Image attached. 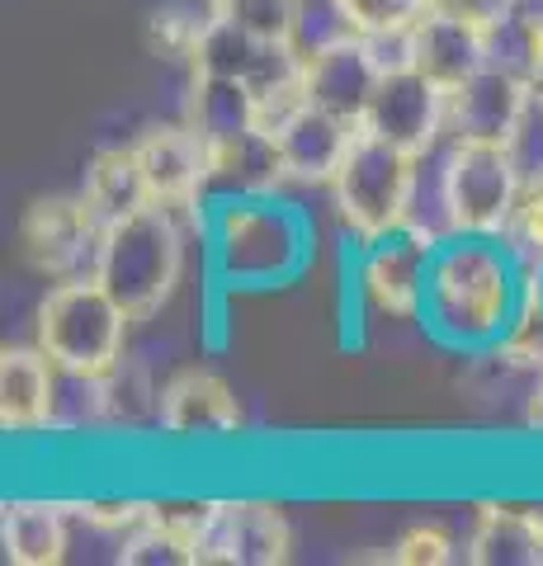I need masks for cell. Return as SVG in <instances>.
I'll use <instances>...</instances> for the list:
<instances>
[{"label":"cell","mask_w":543,"mask_h":566,"mask_svg":"<svg viewBox=\"0 0 543 566\" xmlns=\"http://www.w3.org/2000/svg\"><path fill=\"white\" fill-rule=\"evenodd\" d=\"M524 424H530L534 434H543V374L530 378V397H524Z\"/></svg>","instance_id":"cell-28"},{"label":"cell","mask_w":543,"mask_h":566,"mask_svg":"<svg viewBox=\"0 0 543 566\" xmlns=\"http://www.w3.org/2000/svg\"><path fill=\"white\" fill-rule=\"evenodd\" d=\"M524 0H430V10L435 14H449V20H463V24H478L487 33H497L501 39V29L515 20Z\"/></svg>","instance_id":"cell-27"},{"label":"cell","mask_w":543,"mask_h":566,"mask_svg":"<svg viewBox=\"0 0 543 566\" xmlns=\"http://www.w3.org/2000/svg\"><path fill=\"white\" fill-rule=\"evenodd\" d=\"M227 6V0H203V10H222Z\"/></svg>","instance_id":"cell-29"},{"label":"cell","mask_w":543,"mask_h":566,"mask_svg":"<svg viewBox=\"0 0 543 566\" xmlns=\"http://www.w3.org/2000/svg\"><path fill=\"white\" fill-rule=\"evenodd\" d=\"M208 14L274 43H303L307 0H227L222 10H208Z\"/></svg>","instance_id":"cell-22"},{"label":"cell","mask_w":543,"mask_h":566,"mask_svg":"<svg viewBox=\"0 0 543 566\" xmlns=\"http://www.w3.org/2000/svg\"><path fill=\"white\" fill-rule=\"evenodd\" d=\"M530 293V270L505 237H445L430 264L420 326L435 345L482 359L501 345Z\"/></svg>","instance_id":"cell-1"},{"label":"cell","mask_w":543,"mask_h":566,"mask_svg":"<svg viewBox=\"0 0 543 566\" xmlns=\"http://www.w3.org/2000/svg\"><path fill=\"white\" fill-rule=\"evenodd\" d=\"M72 505L58 495H10L0 505V547L14 566H58L72 547Z\"/></svg>","instance_id":"cell-18"},{"label":"cell","mask_w":543,"mask_h":566,"mask_svg":"<svg viewBox=\"0 0 543 566\" xmlns=\"http://www.w3.org/2000/svg\"><path fill=\"white\" fill-rule=\"evenodd\" d=\"M307 99L322 104V109L349 118L359 128L364 114H369V99L383 81V62H378V48L374 39L364 33H349V29H336L317 39L307 48Z\"/></svg>","instance_id":"cell-14"},{"label":"cell","mask_w":543,"mask_h":566,"mask_svg":"<svg viewBox=\"0 0 543 566\" xmlns=\"http://www.w3.org/2000/svg\"><path fill=\"white\" fill-rule=\"evenodd\" d=\"M104 227L109 222L100 218L85 193H52V199H39L24 212L20 241L33 270L58 283V279L95 274Z\"/></svg>","instance_id":"cell-11"},{"label":"cell","mask_w":543,"mask_h":566,"mask_svg":"<svg viewBox=\"0 0 543 566\" xmlns=\"http://www.w3.org/2000/svg\"><path fill=\"white\" fill-rule=\"evenodd\" d=\"M520 147L478 137H449L440 151V232L445 237H505L520 199Z\"/></svg>","instance_id":"cell-6"},{"label":"cell","mask_w":543,"mask_h":566,"mask_svg":"<svg viewBox=\"0 0 543 566\" xmlns=\"http://www.w3.org/2000/svg\"><path fill=\"white\" fill-rule=\"evenodd\" d=\"M293 557V528L265 495H213L203 501L199 562L279 566Z\"/></svg>","instance_id":"cell-10"},{"label":"cell","mask_w":543,"mask_h":566,"mask_svg":"<svg viewBox=\"0 0 543 566\" xmlns=\"http://www.w3.org/2000/svg\"><path fill=\"white\" fill-rule=\"evenodd\" d=\"M62 368L39 345H6L0 354V430L43 434L62 424Z\"/></svg>","instance_id":"cell-16"},{"label":"cell","mask_w":543,"mask_h":566,"mask_svg":"<svg viewBox=\"0 0 543 566\" xmlns=\"http://www.w3.org/2000/svg\"><path fill=\"white\" fill-rule=\"evenodd\" d=\"M539 114V85L511 57H492L478 76L449 91V137H478L520 147L524 123Z\"/></svg>","instance_id":"cell-9"},{"label":"cell","mask_w":543,"mask_h":566,"mask_svg":"<svg viewBox=\"0 0 543 566\" xmlns=\"http://www.w3.org/2000/svg\"><path fill=\"white\" fill-rule=\"evenodd\" d=\"M420 161L407 147L359 128L349 142L345 161L331 180V203H336L345 241H378L407 227L416 218V185H420Z\"/></svg>","instance_id":"cell-5"},{"label":"cell","mask_w":543,"mask_h":566,"mask_svg":"<svg viewBox=\"0 0 543 566\" xmlns=\"http://www.w3.org/2000/svg\"><path fill=\"white\" fill-rule=\"evenodd\" d=\"M81 193L95 203V212L104 222L114 218H128V212L147 208L152 203V189H147V175L137 166V151L133 142H118V147H100L85 166V185Z\"/></svg>","instance_id":"cell-21"},{"label":"cell","mask_w":543,"mask_h":566,"mask_svg":"<svg viewBox=\"0 0 543 566\" xmlns=\"http://www.w3.org/2000/svg\"><path fill=\"white\" fill-rule=\"evenodd\" d=\"M505 241H511V251L524 260V270L543 274V161L524 170L511 227H505Z\"/></svg>","instance_id":"cell-24"},{"label":"cell","mask_w":543,"mask_h":566,"mask_svg":"<svg viewBox=\"0 0 543 566\" xmlns=\"http://www.w3.org/2000/svg\"><path fill=\"white\" fill-rule=\"evenodd\" d=\"M208 20H213L208 10H203V14H195V10H156L147 39H152V48L161 52L166 62L195 66L199 48H203V33H208Z\"/></svg>","instance_id":"cell-25"},{"label":"cell","mask_w":543,"mask_h":566,"mask_svg":"<svg viewBox=\"0 0 543 566\" xmlns=\"http://www.w3.org/2000/svg\"><path fill=\"white\" fill-rule=\"evenodd\" d=\"M472 566H543V510L482 501L463 538Z\"/></svg>","instance_id":"cell-19"},{"label":"cell","mask_w":543,"mask_h":566,"mask_svg":"<svg viewBox=\"0 0 543 566\" xmlns=\"http://www.w3.org/2000/svg\"><path fill=\"white\" fill-rule=\"evenodd\" d=\"M539 118H543V81H539Z\"/></svg>","instance_id":"cell-30"},{"label":"cell","mask_w":543,"mask_h":566,"mask_svg":"<svg viewBox=\"0 0 543 566\" xmlns=\"http://www.w3.org/2000/svg\"><path fill=\"white\" fill-rule=\"evenodd\" d=\"M189 232L195 227L161 203H147L104 227L95 279L128 312V322H152L170 303V293L180 289Z\"/></svg>","instance_id":"cell-3"},{"label":"cell","mask_w":543,"mask_h":566,"mask_svg":"<svg viewBox=\"0 0 543 566\" xmlns=\"http://www.w3.org/2000/svg\"><path fill=\"white\" fill-rule=\"evenodd\" d=\"M128 312L95 274L58 279L33 312V345L62 368V378L100 382L128 364Z\"/></svg>","instance_id":"cell-4"},{"label":"cell","mask_w":543,"mask_h":566,"mask_svg":"<svg viewBox=\"0 0 543 566\" xmlns=\"http://www.w3.org/2000/svg\"><path fill=\"white\" fill-rule=\"evenodd\" d=\"M440 241H445L440 227L411 218L388 237L355 245V260L345 264V274L374 322H420Z\"/></svg>","instance_id":"cell-7"},{"label":"cell","mask_w":543,"mask_h":566,"mask_svg":"<svg viewBox=\"0 0 543 566\" xmlns=\"http://www.w3.org/2000/svg\"><path fill=\"white\" fill-rule=\"evenodd\" d=\"M407 48H411V66L420 76H430L440 91H459V85L478 76L492 57H501L497 33L449 20V14H435V10H426L411 24Z\"/></svg>","instance_id":"cell-17"},{"label":"cell","mask_w":543,"mask_h":566,"mask_svg":"<svg viewBox=\"0 0 543 566\" xmlns=\"http://www.w3.org/2000/svg\"><path fill=\"white\" fill-rule=\"evenodd\" d=\"M453 534L440 524H411L407 534L393 543V553H383V562H397V566H445L453 562Z\"/></svg>","instance_id":"cell-26"},{"label":"cell","mask_w":543,"mask_h":566,"mask_svg":"<svg viewBox=\"0 0 543 566\" xmlns=\"http://www.w3.org/2000/svg\"><path fill=\"white\" fill-rule=\"evenodd\" d=\"M359 128L388 137L416 156H430L449 142V91H440L430 76H420L411 62L388 66Z\"/></svg>","instance_id":"cell-12"},{"label":"cell","mask_w":543,"mask_h":566,"mask_svg":"<svg viewBox=\"0 0 543 566\" xmlns=\"http://www.w3.org/2000/svg\"><path fill=\"white\" fill-rule=\"evenodd\" d=\"M331 10H336V24L349 33L393 39V33H407L430 10V0H331Z\"/></svg>","instance_id":"cell-23"},{"label":"cell","mask_w":543,"mask_h":566,"mask_svg":"<svg viewBox=\"0 0 543 566\" xmlns=\"http://www.w3.org/2000/svg\"><path fill=\"white\" fill-rule=\"evenodd\" d=\"M270 142H274V156H279V175L284 185H303V189H331L336 170L345 161L349 142H355V123L322 109V104H293L289 114H279L270 123Z\"/></svg>","instance_id":"cell-13"},{"label":"cell","mask_w":543,"mask_h":566,"mask_svg":"<svg viewBox=\"0 0 543 566\" xmlns=\"http://www.w3.org/2000/svg\"><path fill=\"white\" fill-rule=\"evenodd\" d=\"M241 401L232 382L218 378L213 368H180L161 382L156 401V424L170 439H232L241 434Z\"/></svg>","instance_id":"cell-15"},{"label":"cell","mask_w":543,"mask_h":566,"mask_svg":"<svg viewBox=\"0 0 543 566\" xmlns=\"http://www.w3.org/2000/svg\"><path fill=\"white\" fill-rule=\"evenodd\" d=\"M137 166L147 175L152 203H161L170 212L203 232V212L213 203V175H208V147L189 123H152L133 137Z\"/></svg>","instance_id":"cell-8"},{"label":"cell","mask_w":543,"mask_h":566,"mask_svg":"<svg viewBox=\"0 0 543 566\" xmlns=\"http://www.w3.org/2000/svg\"><path fill=\"white\" fill-rule=\"evenodd\" d=\"M199 241L208 245V274L227 293L284 289L312 264V222L284 193H218L203 212Z\"/></svg>","instance_id":"cell-2"},{"label":"cell","mask_w":543,"mask_h":566,"mask_svg":"<svg viewBox=\"0 0 543 566\" xmlns=\"http://www.w3.org/2000/svg\"><path fill=\"white\" fill-rule=\"evenodd\" d=\"M185 123L203 137L208 151H222L232 142L260 133V104L241 81L213 76V71H189V95H185Z\"/></svg>","instance_id":"cell-20"}]
</instances>
